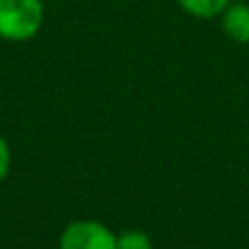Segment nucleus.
<instances>
[{
    "label": "nucleus",
    "instance_id": "obj_1",
    "mask_svg": "<svg viewBox=\"0 0 249 249\" xmlns=\"http://www.w3.org/2000/svg\"><path fill=\"white\" fill-rule=\"evenodd\" d=\"M42 24V2L39 0H0V37L29 39Z\"/></svg>",
    "mask_w": 249,
    "mask_h": 249
},
{
    "label": "nucleus",
    "instance_id": "obj_2",
    "mask_svg": "<svg viewBox=\"0 0 249 249\" xmlns=\"http://www.w3.org/2000/svg\"><path fill=\"white\" fill-rule=\"evenodd\" d=\"M61 249H118V238L96 221H77L61 236Z\"/></svg>",
    "mask_w": 249,
    "mask_h": 249
},
{
    "label": "nucleus",
    "instance_id": "obj_3",
    "mask_svg": "<svg viewBox=\"0 0 249 249\" xmlns=\"http://www.w3.org/2000/svg\"><path fill=\"white\" fill-rule=\"evenodd\" d=\"M223 31L238 44L249 42V4L230 2L223 11Z\"/></svg>",
    "mask_w": 249,
    "mask_h": 249
},
{
    "label": "nucleus",
    "instance_id": "obj_4",
    "mask_svg": "<svg viewBox=\"0 0 249 249\" xmlns=\"http://www.w3.org/2000/svg\"><path fill=\"white\" fill-rule=\"evenodd\" d=\"M177 2H179L181 9L188 11L190 16L208 20V18H214V16H219V13H223L225 7L230 4V0H177Z\"/></svg>",
    "mask_w": 249,
    "mask_h": 249
},
{
    "label": "nucleus",
    "instance_id": "obj_5",
    "mask_svg": "<svg viewBox=\"0 0 249 249\" xmlns=\"http://www.w3.org/2000/svg\"><path fill=\"white\" fill-rule=\"evenodd\" d=\"M118 249H153V245H151V238L144 232L131 230V232H124L118 238Z\"/></svg>",
    "mask_w": 249,
    "mask_h": 249
},
{
    "label": "nucleus",
    "instance_id": "obj_6",
    "mask_svg": "<svg viewBox=\"0 0 249 249\" xmlns=\"http://www.w3.org/2000/svg\"><path fill=\"white\" fill-rule=\"evenodd\" d=\"M9 162H11V153H9V146H7V142H4V138L0 136V179L7 175Z\"/></svg>",
    "mask_w": 249,
    "mask_h": 249
}]
</instances>
